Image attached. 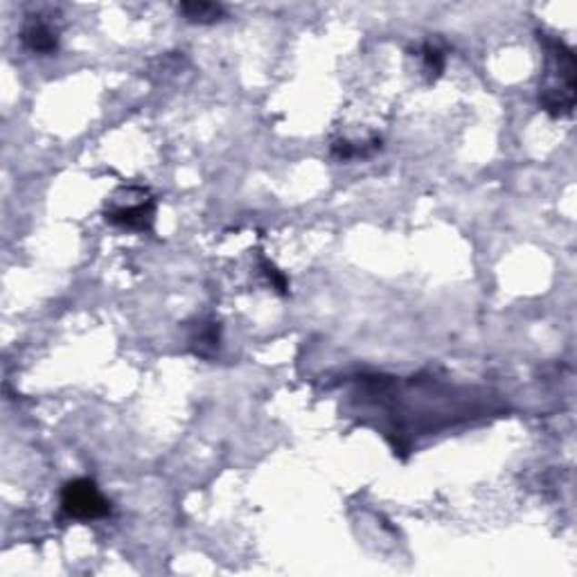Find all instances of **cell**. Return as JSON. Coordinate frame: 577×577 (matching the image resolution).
I'll list each match as a JSON object with an SVG mask.
<instances>
[{"label":"cell","instance_id":"obj_1","mask_svg":"<svg viewBox=\"0 0 577 577\" xmlns=\"http://www.w3.org/2000/svg\"><path fill=\"white\" fill-rule=\"evenodd\" d=\"M537 39L546 53L543 79L539 86V106L552 117L573 115L577 75L573 50L548 32H539Z\"/></svg>","mask_w":577,"mask_h":577},{"label":"cell","instance_id":"obj_2","mask_svg":"<svg viewBox=\"0 0 577 577\" xmlns=\"http://www.w3.org/2000/svg\"><path fill=\"white\" fill-rule=\"evenodd\" d=\"M156 201L144 187H124L106 208V222L124 231L144 233L154 226Z\"/></svg>","mask_w":577,"mask_h":577},{"label":"cell","instance_id":"obj_3","mask_svg":"<svg viewBox=\"0 0 577 577\" xmlns=\"http://www.w3.org/2000/svg\"><path fill=\"white\" fill-rule=\"evenodd\" d=\"M61 512L75 521H95L111 514V503L91 478H75L61 490Z\"/></svg>","mask_w":577,"mask_h":577},{"label":"cell","instance_id":"obj_4","mask_svg":"<svg viewBox=\"0 0 577 577\" xmlns=\"http://www.w3.org/2000/svg\"><path fill=\"white\" fill-rule=\"evenodd\" d=\"M21 41L30 53L55 55L59 48V32L41 14H35V16H27V21L23 23Z\"/></svg>","mask_w":577,"mask_h":577},{"label":"cell","instance_id":"obj_5","mask_svg":"<svg viewBox=\"0 0 577 577\" xmlns=\"http://www.w3.org/2000/svg\"><path fill=\"white\" fill-rule=\"evenodd\" d=\"M178 12L185 18L187 23H194V25H213V23L222 21L226 16V9L217 3H204V0H192V3H181L178 5Z\"/></svg>","mask_w":577,"mask_h":577},{"label":"cell","instance_id":"obj_6","mask_svg":"<svg viewBox=\"0 0 577 577\" xmlns=\"http://www.w3.org/2000/svg\"><path fill=\"white\" fill-rule=\"evenodd\" d=\"M192 345L199 356H210L219 347V327L214 323H201L192 336Z\"/></svg>","mask_w":577,"mask_h":577},{"label":"cell","instance_id":"obj_7","mask_svg":"<svg viewBox=\"0 0 577 577\" xmlns=\"http://www.w3.org/2000/svg\"><path fill=\"white\" fill-rule=\"evenodd\" d=\"M420 57H422V64H424L426 75H429L431 79H435L444 70V53L435 44L422 45Z\"/></svg>","mask_w":577,"mask_h":577},{"label":"cell","instance_id":"obj_8","mask_svg":"<svg viewBox=\"0 0 577 577\" xmlns=\"http://www.w3.org/2000/svg\"><path fill=\"white\" fill-rule=\"evenodd\" d=\"M260 266L264 269V275L269 278V283L274 284L280 293H287V278H284V275L280 274V271L275 269L269 260H264V257H260Z\"/></svg>","mask_w":577,"mask_h":577}]
</instances>
